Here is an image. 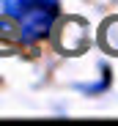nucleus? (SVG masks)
Wrapping results in <instances>:
<instances>
[{
	"label": "nucleus",
	"instance_id": "3",
	"mask_svg": "<svg viewBox=\"0 0 118 126\" xmlns=\"http://www.w3.org/2000/svg\"><path fill=\"white\" fill-rule=\"evenodd\" d=\"M17 44H19V28L6 14V16H0V55H8Z\"/></svg>",
	"mask_w": 118,
	"mask_h": 126
},
{
	"label": "nucleus",
	"instance_id": "2",
	"mask_svg": "<svg viewBox=\"0 0 118 126\" xmlns=\"http://www.w3.org/2000/svg\"><path fill=\"white\" fill-rule=\"evenodd\" d=\"M80 25H83V19H66L63 28H61V33H58V44H61V49L69 52V55L83 52L88 47V33Z\"/></svg>",
	"mask_w": 118,
	"mask_h": 126
},
{
	"label": "nucleus",
	"instance_id": "4",
	"mask_svg": "<svg viewBox=\"0 0 118 126\" xmlns=\"http://www.w3.org/2000/svg\"><path fill=\"white\" fill-rule=\"evenodd\" d=\"M99 41H102V47H104L107 52L118 55V16H113V19L104 22V28H102V33H99Z\"/></svg>",
	"mask_w": 118,
	"mask_h": 126
},
{
	"label": "nucleus",
	"instance_id": "1",
	"mask_svg": "<svg viewBox=\"0 0 118 126\" xmlns=\"http://www.w3.org/2000/svg\"><path fill=\"white\" fill-rule=\"evenodd\" d=\"M3 8L19 28V41L36 44L55 28L61 0H3Z\"/></svg>",
	"mask_w": 118,
	"mask_h": 126
}]
</instances>
